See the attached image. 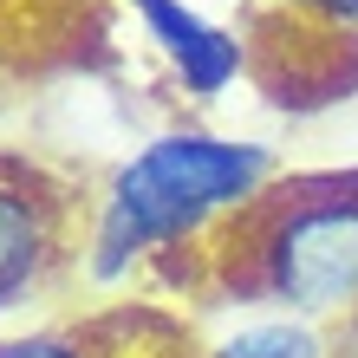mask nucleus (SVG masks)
I'll return each instance as SVG.
<instances>
[{"mask_svg": "<svg viewBox=\"0 0 358 358\" xmlns=\"http://www.w3.org/2000/svg\"><path fill=\"white\" fill-rule=\"evenodd\" d=\"M273 170V157L261 143H222V137H157L111 176V196H104L98 215V255L92 273H124L143 248L176 241L196 222H208L215 208H241L248 196H261V182Z\"/></svg>", "mask_w": 358, "mask_h": 358, "instance_id": "f257e3e1", "label": "nucleus"}, {"mask_svg": "<svg viewBox=\"0 0 358 358\" xmlns=\"http://www.w3.org/2000/svg\"><path fill=\"white\" fill-rule=\"evenodd\" d=\"M248 287L300 313H332L358 300V176L280 189L241 222Z\"/></svg>", "mask_w": 358, "mask_h": 358, "instance_id": "f03ea898", "label": "nucleus"}, {"mask_svg": "<svg viewBox=\"0 0 358 358\" xmlns=\"http://www.w3.org/2000/svg\"><path fill=\"white\" fill-rule=\"evenodd\" d=\"M131 7L143 13V27L157 33V46L176 59L182 85L196 92V98H215L228 78L241 72V46L222 27H208L196 7H182V0H131Z\"/></svg>", "mask_w": 358, "mask_h": 358, "instance_id": "7ed1b4c3", "label": "nucleus"}, {"mask_svg": "<svg viewBox=\"0 0 358 358\" xmlns=\"http://www.w3.org/2000/svg\"><path fill=\"white\" fill-rule=\"evenodd\" d=\"M52 261V222L46 202L27 189L0 182V306H20L33 293V280Z\"/></svg>", "mask_w": 358, "mask_h": 358, "instance_id": "20e7f679", "label": "nucleus"}, {"mask_svg": "<svg viewBox=\"0 0 358 358\" xmlns=\"http://www.w3.org/2000/svg\"><path fill=\"white\" fill-rule=\"evenodd\" d=\"M215 358H320V339H313L306 326H248V332H235Z\"/></svg>", "mask_w": 358, "mask_h": 358, "instance_id": "39448f33", "label": "nucleus"}, {"mask_svg": "<svg viewBox=\"0 0 358 358\" xmlns=\"http://www.w3.org/2000/svg\"><path fill=\"white\" fill-rule=\"evenodd\" d=\"M0 358H85V352L66 339H13V345H0Z\"/></svg>", "mask_w": 358, "mask_h": 358, "instance_id": "423d86ee", "label": "nucleus"}, {"mask_svg": "<svg viewBox=\"0 0 358 358\" xmlns=\"http://www.w3.org/2000/svg\"><path fill=\"white\" fill-rule=\"evenodd\" d=\"M313 13H332V20H358V0H306Z\"/></svg>", "mask_w": 358, "mask_h": 358, "instance_id": "0eeeda50", "label": "nucleus"}]
</instances>
